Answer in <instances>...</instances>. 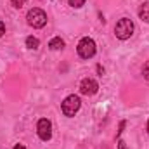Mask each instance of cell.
<instances>
[{"label": "cell", "mask_w": 149, "mask_h": 149, "mask_svg": "<svg viewBox=\"0 0 149 149\" xmlns=\"http://www.w3.org/2000/svg\"><path fill=\"white\" fill-rule=\"evenodd\" d=\"M114 35L120 40H128L134 35V23H132V19H128V17L120 19L116 23V26H114Z\"/></svg>", "instance_id": "6da1fadb"}, {"label": "cell", "mask_w": 149, "mask_h": 149, "mask_svg": "<svg viewBox=\"0 0 149 149\" xmlns=\"http://www.w3.org/2000/svg\"><path fill=\"white\" fill-rule=\"evenodd\" d=\"M76 50H78V56H80L81 59H90V57L95 56V50H97V49H95V42L88 37L81 38V40L78 42Z\"/></svg>", "instance_id": "7a4b0ae2"}, {"label": "cell", "mask_w": 149, "mask_h": 149, "mask_svg": "<svg viewBox=\"0 0 149 149\" xmlns=\"http://www.w3.org/2000/svg\"><path fill=\"white\" fill-rule=\"evenodd\" d=\"M26 19H28V24L33 26V28H43V26L47 24V14H45L42 9H38V7L28 10Z\"/></svg>", "instance_id": "3957f363"}, {"label": "cell", "mask_w": 149, "mask_h": 149, "mask_svg": "<svg viewBox=\"0 0 149 149\" xmlns=\"http://www.w3.org/2000/svg\"><path fill=\"white\" fill-rule=\"evenodd\" d=\"M80 106H81V102H80V97H78V95H68V97L63 101L61 109L64 113V116L71 118V116H74V114L78 113Z\"/></svg>", "instance_id": "277c9868"}, {"label": "cell", "mask_w": 149, "mask_h": 149, "mask_svg": "<svg viewBox=\"0 0 149 149\" xmlns=\"http://www.w3.org/2000/svg\"><path fill=\"white\" fill-rule=\"evenodd\" d=\"M37 132L42 141H50V137H52V123H50V120H47V118L38 120Z\"/></svg>", "instance_id": "5b68a950"}, {"label": "cell", "mask_w": 149, "mask_h": 149, "mask_svg": "<svg viewBox=\"0 0 149 149\" xmlns=\"http://www.w3.org/2000/svg\"><path fill=\"white\" fill-rule=\"evenodd\" d=\"M97 90H99V83H97L94 78H83V80H81V83H80V92H81L83 95H94V94H97Z\"/></svg>", "instance_id": "8992f818"}, {"label": "cell", "mask_w": 149, "mask_h": 149, "mask_svg": "<svg viewBox=\"0 0 149 149\" xmlns=\"http://www.w3.org/2000/svg\"><path fill=\"white\" fill-rule=\"evenodd\" d=\"M49 49H50V50H61V49H64V40L61 37L52 38V40L49 42Z\"/></svg>", "instance_id": "52a82bcc"}, {"label": "cell", "mask_w": 149, "mask_h": 149, "mask_svg": "<svg viewBox=\"0 0 149 149\" xmlns=\"http://www.w3.org/2000/svg\"><path fill=\"white\" fill-rule=\"evenodd\" d=\"M139 17L144 21V23H149V2H144L139 9Z\"/></svg>", "instance_id": "ba28073f"}, {"label": "cell", "mask_w": 149, "mask_h": 149, "mask_svg": "<svg viewBox=\"0 0 149 149\" xmlns=\"http://www.w3.org/2000/svg\"><path fill=\"white\" fill-rule=\"evenodd\" d=\"M38 45H40V42H38V38L37 37H28L26 38V47L28 49H38Z\"/></svg>", "instance_id": "9c48e42d"}, {"label": "cell", "mask_w": 149, "mask_h": 149, "mask_svg": "<svg viewBox=\"0 0 149 149\" xmlns=\"http://www.w3.org/2000/svg\"><path fill=\"white\" fill-rule=\"evenodd\" d=\"M68 2H70V5L74 7V9H80V7L85 3V0H68Z\"/></svg>", "instance_id": "30bf717a"}, {"label": "cell", "mask_w": 149, "mask_h": 149, "mask_svg": "<svg viewBox=\"0 0 149 149\" xmlns=\"http://www.w3.org/2000/svg\"><path fill=\"white\" fill-rule=\"evenodd\" d=\"M10 3H12L16 9H21V7L26 3V0H10Z\"/></svg>", "instance_id": "8fae6325"}, {"label": "cell", "mask_w": 149, "mask_h": 149, "mask_svg": "<svg viewBox=\"0 0 149 149\" xmlns=\"http://www.w3.org/2000/svg\"><path fill=\"white\" fill-rule=\"evenodd\" d=\"M142 76H144L146 80H149V61L142 66Z\"/></svg>", "instance_id": "7c38bea8"}, {"label": "cell", "mask_w": 149, "mask_h": 149, "mask_svg": "<svg viewBox=\"0 0 149 149\" xmlns=\"http://www.w3.org/2000/svg\"><path fill=\"white\" fill-rule=\"evenodd\" d=\"M118 149H127V146H125V142H123L121 139H118Z\"/></svg>", "instance_id": "4fadbf2b"}, {"label": "cell", "mask_w": 149, "mask_h": 149, "mask_svg": "<svg viewBox=\"0 0 149 149\" xmlns=\"http://www.w3.org/2000/svg\"><path fill=\"white\" fill-rule=\"evenodd\" d=\"M3 33H5V24L0 21V37H3Z\"/></svg>", "instance_id": "5bb4252c"}, {"label": "cell", "mask_w": 149, "mask_h": 149, "mask_svg": "<svg viewBox=\"0 0 149 149\" xmlns=\"http://www.w3.org/2000/svg\"><path fill=\"white\" fill-rule=\"evenodd\" d=\"M14 149H26L23 144H17V146H14Z\"/></svg>", "instance_id": "9a60e30c"}, {"label": "cell", "mask_w": 149, "mask_h": 149, "mask_svg": "<svg viewBox=\"0 0 149 149\" xmlns=\"http://www.w3.org/2000/svg\"><path fill=\"white\" fill-rule=\"evenodd\" d=\"M148 132H149V121H148Z\"/></svg>", "instance_id": "2e32d148"}]
</instances>
